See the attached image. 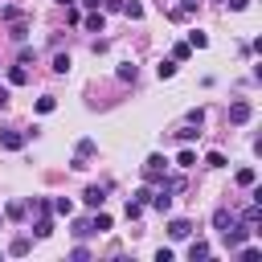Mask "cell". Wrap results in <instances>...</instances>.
Segmentation results:
<instances>
[{"label": "cell", "mask_w": 262, "mask_h": 262, "mask_svg": "<svg viewBox=\"0 0 262 262\" xmlns=\"http://www.w3.org/2000/svg\"><path fill=\"white\" fill-rule=\"evenodd\" d=\"M53 111H57V98H53V94L37 98V115H53Z\"/></svg>", "instance_id": "9"}, {"label": "cell", "mask_w": 262, "mask_h": 262, "mask_svg": "<svg viewBox=\"0 0 262 262\" xmlns=\"http://www.w3.org/2000/svg\"><path fill=\"white\" fill-rule=\"evenodd\" d=\"M156 74H160V82H168V78L176 74V61H160V66H156Z\"/></svg>", "instance_id": "19"}, {"label": "cell", "mask_w": 262, "mask_h": 262, "mask_svg": "<svg viewBox=\"0 0 262 262\" xmlns=\"http://www.w3.org/2000/svg\"><path fill=\"white\" fill-rule=\"evenodd\" d=\"M70 70V53H53V74H66Z\"/></svg>", "instance_id": "18"}, {"label": "cell", "mask_w": 262, "mask_h": 262, "mask_svg": "<svg viewBox=\"0 0 262 262\" xmlns=\"http://www.w3.org/2000/svg\"><path fill=\"white\" fill-rule=\"evenodd\" d=\"M0 147H4V151H20V147H25V135H20V131H4V135H0Z\"/></svg>", "instance_id": "6"}, {"label": "cell", "mask_w": 262, "mask_h": 262, "mask_svg": "<svg viewBox=\"0 0 262 262\" xmlns=\"http://www.w3.org/2000/svg\"><path fill=\"white\" fill-rule=\"evenodd\" d=\"M29 37V20L20 16V20H12V41H25Z\"/></svg>", "instance_id": "14"}, {"label": "cell", "mask_w": 262, "mask_h": 262, "mask_svg": "<svg viewBox=\"0 0 262 262\" xmlns=\"http://www.w3.org/2000/svg\"><path fill=\"white\" fill-rule=\"evenodd\" d=\"M29 246H33L29 237H16V242L8 246V254H16V258H25V254H29Z\"/></svg>", "instance_id": "16"}, {"label": "cell", "mask_w": 262, "mask_h": 262, "mask_svg": "<svg viewBox=\"0 0 262 262\" xmlns=\"http://www.w3.org/2000/svg\"><path fill=\"white\" fill-rule=\"evenodd\" d=\"M82 201H86V205H90V209H98V205H102V201H106V188H102V184H90V188H86V192H82Z\"/></svg>", "instance_id": "7"}, {"label": "cell", "mask_w": 262, "mask_h": 262, "mask_svg": "<svg viewBox=\"0 0 262 262\" xmlns=\"http://www.w3.org/2000/svg\"><path fill=\"white\" fill-rule=\"evenodd\" d=\"M188 233H192V221H184V217H172V221H168V237H172V242H184Z\"/></svg>", "instance_id": "4"}, {"label": "cell", "mask_w": 262, "mask_h": 262, "mask_svg": "<svg viewBox=\"0 0 262 262\" xmlns=\"http://www.w3.org/2000/svg\"><path fill=\"white\" fill-rule=\"evenodd\" d=\"M119 78H123V82H135V66L123 61V66H119Z\"/></svg>", "instance_id": "26"}, {"label": "cell", "mask_w": 262, "mask_h": 262, "mask_svg": "<svg viewBox=\"0 0 262 262\" xmlns=\"http://www.w3.org/2000/svg\"><path fill=\"white\" fill-rule=\"evenodd\" d=\"M4 106H8V90L0 86V111H4Z\"/></svg>", "instance_id": "37"}, {"label": "cell", "mask_w": 262, "mask_h": 262, "mask_svg": "<svg viewBox=\"0 0 262 262\" xmlns=\"http://www.w3.org/2000/svg\"><path fill=\"white\" fill-rule=\"evenodd\" d=\"M49 209H53V213H61V217H70V213H74V201H70V196H57Z\"/></svg>", "instance_id": "10"}, {"label": "cell", "mask_w": 262, "mask_h": 262, "mask_svg": "<svg viewBox=\"0 0 262 262\" xmlns=\"http://www.w3.org/2000/svg\"><path fill=\"white\" fill-rule=\"evenodd\" d=\"M192 135H201V131H192V123H188V127H180V131H176V139H180V143H188V139H192Z\"/></svg>", "instance_id": "29"}, {"label": "cell", "mask_w": 262, "mask_h": 262, "mask_svg": "<svg viewBox=\"0 0 262 262\" xmlns=\"http://www.w3.org/2000/svg\"><path fill=\"white\" fill-rule=\"evenodd\" d=\"M70 258H74V262H86V258H90V250H86V246H74V254H70Z\"/></svg>", "instance_id": "33"}, {"label": "cell", "mask_w": 262, "mask_h": 262, "mask_svg": "<svg viewBox=\"0 0 262 262\" xmlns=\"http://www.w3.org/2000/svg\"><path fill=\"white\" fill-rule=\"evenodd\" d=\"M205 164H209V168H225V156H221V151H209Z\"/></svg>", "instance_id": "27"}, {"label": "cell", "mask_w": 262, "mask_h": 262, "mask_svg": "<svg viewBox=\"0 0 262 262\" xmlns=\"http://www.w3.org/2000/svg\"><path fill=\"white\" fill-rule=\"evenodd\" d=\"M8 82H12V86H25V82H29V70H25V66H12V70H8Z\"/></svg>", "instance_id": "8"}, {"label": "cell", "mask_w": 262, "mask_h": 262, "mask_svg": "<svg viewBox=\"0 0 262 262\" xmlns=\"http://www.w3.org/2000/svg\"><path fill=\"white\" fill-rule=\"evenodd\" d=\"M237 258H242V262H258V258H262V250H258V246H246V250L237 246Z\"/></svg>", "instance_id": "17"}, {"label": "cell", "mask_w": 262, "mask_h": 262, "mask_svg": "<svg viewBox=\"0 0 262 262\" xmlns=\"http://www.w3.org/2000/svg\"><path fill=\"white\" fill-rule=\"evenodd\" d=\"M188 123H192V127H201V123H205V111H201V106H196V111H188Z\"/></svg>", "instance_id": "32"}, {"label": "cell", "mask_w": 262, "mask_h": 262, "mask_svg": "<svg viewBox=\"0 0 262 262\" xmlns=\"http://www.w3.org/2000/svg\"><path fill=\"white\" fill-rule=\"evenodd\" d=\"M123 12H127L131 20H139V16H143V4H139V0H123Z\"/></svg>", "instance_id": "13"}, {"label": "cell", "mask_w": 262, "mask_h": 262, "mask_svg": "<svg viewBox=\"0 0 262 262\" xmlns=\"http://www.w3.org/2000/svg\"><path fill=\"white\" fill-rule=\"evenodd\" d=\"M74 233H78V237H86V233H94V229H90V221H86V217H78V221H74Z\"/></svg>", "instance_id": "28"}, {"label": "cell", "mask_w": 262, "mask_h": 262, "mask_svg": "<svg viewBox=\"0 0 262 262\" xmlns=\"http://www.w3.org/2000/svg\"><path fill=\"white\" fill-rule=\"evenodd\" d=\"M250 115H254V106L246 102V98H237V102H229V123H250Z\"/></svg>", "instance_id": "2"}, {"label": "cell", "mask_w": 262, "mask_h": 262, "mask_svg": "<svg viewBox=\"0 0 262 262\" xmlns=\"http://www.w3.org/2000/svg\"><path fill=\"white\" fill-rule=\"evenodd\" d=\"M188 53H192V45H188V41H176V45H172V61H184Z\"/></svg>", "instance_id": "15"}, {"label": "cell", "mask_w": 262, "mask_h": 262, "mask_svg": "<svg viewBox=\"0 0 262 262\" xmlns=\"http://www.w3.org/2000/svg\"><path fill=\"white\" fill-rule=\"evenodd\" d=\"M188 45H192V49H205L209 37H205V33H188Z\"/></svg>", "instance_id": "25"}, {"label": "cell", "mask_w": 262, "mask_h": 262, "mask_svg": "<svg viewBox=\"0 0 262 262\" xmlns=\"http://www.w3.org/2000/svg\"><path fill=\"white\" fill-rule=\"evenodd\" d=\"M90 229H94V233H106V229H111V217H106V213H94V217H90Z\"/></svg>", "instance_id": "11"}, {"label": "cell", "mask_w": 262, "mask_h": 262, "mask_svg": "<svg viewBox=\"0 0 262 262\" xmlns=\"http://www.w3.org/2000/svg\"><path fill=\"white\" fill-rule=\"evenodd\" d=\"M90 156H94V139H82L78 143V160H90Z\"/></svg>", "instance_id": "23"}, {"label": "cell", "mask_w": 262, "mask_h": 262, "mask_svg": "<svg viewBox=\"0 0 262 262\" xmlns=\"http://www.w3.org/2000/svg\"><path fill=\"white\" fill-rule=\"evenodd\" d=\"M229 221H233V213H229V209H217V213H213V225H217V229H225Z\"/></svg>", "instance_id": "22"}, {"label": "cell", "mask_w": 262, "mask_h": 262, "mask_svg": "<svg viewBox=\"0 0 262 262\" xmlns=\"http://www.w3.org/2000/svg\"><path fill=\"white\" fill-rule=\"evenodd\" d=\"M188 258H192V262L209 258V242H192V246H188Z\"/></svg>", "instance_id": "12"}, {"label": "cell", "mask_w": 262, "mask_h": 262, "mask_svg": "<svg viewBox=\"0 0 262 262\" xmlns=\"http://www.w3.org/2000/svg\"><path fill=\"white\" fill-rule=\"evenodd\" d=\"M98 4H102L106 12H123V0H98Z\"/></svg>", "instance_id": "34"}, {"label": "cell", "mask_w": 262, "mask_h": 262, "mask_svg": "<svg viewBox=\"0 0 262 262\" xmlns=\"http://www.w3.org/2000/svg\"><path fill=\"white\" fill-rule=\"evenodd\" d=\"M139 213H143V201H127V217H131V221H135V217H139Z\"/></svg>", "instance_id": "30"}, {"label": "cell", "mask_w": 262, "mask_h": 262, "mask_svg": "<svg viewBox=\"0 0 262 262\" xmlns=\"http://www.w3.org/2000/svg\"><path fill=\"white\" fill-rule=\"evenodd\" d=\"M258 221H262V205L254 201V205L242 213V225H250V233H262V229H258Z\"/></svg>", "instance_id": "5"}, {"label": "cell", "mask_w": 262, "mask_h": 262, "mask_svg": "<svg viewBox=\"0 0 262 262\" xmlns=\"http://www.w3.org/2000/svg\"><path fill=\"white\" fill-rule=\"evenodd\" d=\"M201 8V0H180V12H196Z\"/></svg>", "instance_id": "35"}, {"label": "cell", "mask_w": 262, "mask_h": 262, "mask_svg": "<svg viewBox=\"0 0 262 262\" xmlns=\"http://www.w3.org/2000/svg\"><path fill=\"white\" fill-rule=\"evenodd\" d=\"M176 164H180V168H192V164H196V151H192V147H184V151L176 156Z\"/></svg>", "instance_id": "20"}, {"label": "cell", "mask_w": 262, "mask_h": 262, "mask_svg": "<svg viewBox=\"0 0 262 262\" xmlns=\"http://www.w3.org/2000/svg\"><path fill=\"white\" fill-rule=\"evenodd\" d=\"M0 16H4L8 25H12V20H20V8H0Z\"/></svg>", "instance_id": "31"}, {"label": "cell", "mask_w": 262, "mask_h": 262, "mask_svg": "<svg viewBox=\"0 0 262 262\" xmlns=\"http://www.w3.org/2000/svg\"><path fill=\"white\" fill-rule=\"evenodd\" d=\"M221 233H225V246H229V250H237V246L246 242V233H250V225H233V221H229V225H225Z\"/></svg>", "instance_id": "3"}, {"label": "cell", "mask_w": 262, "mask_h": 262, "mask_svg": "<svg viewBox=\"0 0 262 262\" xmlns=\"http://www.w3.org/2000/svg\"><path fill=\"white\" fill-rule=\"evenodd\" d=\"M254 180H258V176H254V168H237V184H242V188H250Z\"/></svg>", "instance_id": "21"}, {"label": "cell", "mask_w": 262, "mask_h": 262, "mask_svg": "<svg viewBox=\"0 0 262 262\" xmlns=\"http://www.w3.org/2000/svg\"><path fill=\"white\" fill-rule=\"evenodd\" d=\"M229 8H233V12H246V8H250V0H229Z\"/></svg>", "instance_id": "36"}, {"label": "cell", "mask_w": 262, "mask_h": 262, "mask_svg": "<svg viewBox=\"0 0 262 262\" xmlns=\"http://www.w3.org/2000/svg\"><path fill=\"white\" fill-rule=\"evenodd\" d=\"M164 176H168V160H164V156H147V164H143V180H147V184H160Z\"/></svg>", "instance_id": "1"}, {"label": "cell", "mask_w": 262, "mask_h": 262, "mask_svg": "<svg viewBox=\"0 0 262 262\" xmlns=\"http://www.w3.org/2000/svg\"><path fill=\"white\" fill-rule=\"evenodd\" d=\"M86 29H90V33H102V12H94V16H86Z\"/></svg>", "instance_id": "24"}, {"label": "cell", "mask_w": 262, "mask_h": 262, "mask_svg": "<svg viewBox=\"0 0 262 262\" xmlns=\"http://www.w3.org/2000/svg\"><path fill=\"white\" fill-rule=\"evenodd\" d=\"M57 4H74V0H57Z\"/></svg>", "instance_id": "38"}]
</instances>
